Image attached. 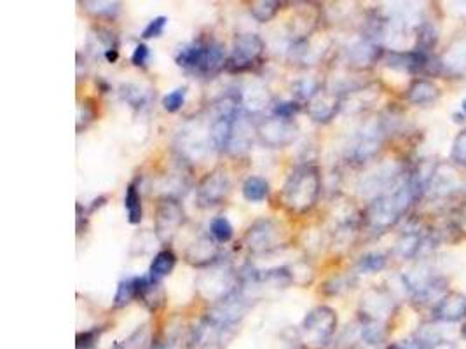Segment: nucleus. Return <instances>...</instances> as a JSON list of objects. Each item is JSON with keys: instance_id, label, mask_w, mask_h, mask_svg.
Listing matches in <instances>:
<instances>
[{"instance_id": "obj_29", "label": "nucleus", "mask_w": 466, "mask_h": 349, "mask_svg": "<svg viewBox=\"0 0 466 349\" xmlns=\"http://www.w3.org/2000/svg\"><path fill=\"white\" fill-rule=\"evenodd\" d=\"M97 341V332H80L77 336V349H91Z\"/></svg>"}, {"instance_id": "obj_24", "label": "nucleus", "mask_w": 466, "mask_h": 349, "mask_svg": "<svg viewBox=\"0 0 466 349\" xmlns=\"http://www.w3.org/2000/svg\"><path fill=\"white\" fill-rule=\"evenodd\" d=\"M168 25V18L166 16H157L154 20L149 21V25L144 28L142 32V37L144 39H156V37H161L164 32V27Z\"/></svg>"}, {"instance_id": "obj_6", "label": "nucleus", "mask_w": 466, "mask_h": 349, "mask_svg": "<svg viewBox=\"0 0 466 349\" xmlns=\"http://www.w3.org/2000/svg\"><path fill=\"white\" fill-rule=\"evenodd\" d=\"M231 190L229 176L226 171H214L203 180L200 185V192H197V200L203 207H214L220 201L226 200L227 194Z\"/></svg>"}, {"instance_id": "obj_12", "label": "nucleus", "mask_w": 466, "mask_h": 349, "mask_svg": "<svg viewBox=\"0 0 466 349\" xmlns=\"http://www.w3.org/2000/svg\"><path fill=\"white\" fill-rule=\"evenodd\" d=\"M381 137L377 131H365L363 135H360L358 142L355 143V147L351 149V156L355 159H367L372 154H376V150L379 149Z\"/></svg>"}, {"instance_id": "obj_2", "label": "nucleus", "mask_w": 466, "mask_h": 349, "mask_svg": "<svg viewBox=\"0 0 466 349\" xmlns=\"http://www.w3.org/2000/svg\"><path fill=\"white\" fill-rule=\"evenodd\" d=\"M320 194V175L313 166L297 168L283 187V203L293 212H306L317 203Z\"/></svg>"}, {"instance_id": "obj_31", "label": "nucleus", "mask_w": 466, "mask_h": 349, "mask_svg": "<svg viewBox=\"0 0 466 349\" xmlns=\"http://www.w3.org/2000/svg\"><path fill=\"white\" fill-rule=\"evenodd\" d=\"M463 112H465V114H466V100H465V102H463Z\"/></svg>"}, {"instance_id": "obj_27", "label": "nucleus", "mask_w": 466, "mask_h": 349, "mask_svg": "<svg viewBox=\"0 0 466 349\" xmlns=\"http://www.w3.org/2000/svg\"><path fill=\"white\" fill-rule=\"evenodd\" d=\"M87 9L94 11L97 14H114L117 11L116 2H86Z\"/></svg>"}, {"instance_id": "obj_1", "label": "nucleus", "mask_w": 466, "mask_h": 349, "mask_svg": "<svg viewBox=\"0 0 466 349\" xmlns=\"http://www.w3.org/2000/svg\"><path fill=\"white\" fill-rule=\"evenodd\" d=\"M178 67L197 72L201 75H214L226 63L223 47L215 40H194L189 46L180 47L177 53Z\"/></svg>"}, {"instance_id": "obj_30", "label": "nucleus", "mask_w": 466, "mask_h": 349, "mask_svg": "<svg viewBox=\"0 0 466 349\" xmlns=\"http://www.w3.org/2000/svg\"><path fill=\"white\" fill-rule=\"evenodd\" d=\"M390 349H424V348L421 346L416 339H414V341H407V343L396 344V346H391Z\"/></svg>"}, {"instance_id": "obj_10", "label": "nucleus", "mask_w": 466, "mask_h": 349, "mask_svg": "<svg viewBox=\"0 0 466 349\" xmlns=\"http://www.w3.org/2000/svg\"><path fill=\"white\" fill-rule=\"evenodd\" d=\"M440 67L446 68L450 73H463L466 72V37L458 39L453 46L443 54Z\"/></svg>"}, {"instance_id": "obj_25", "label": "nucleus", "mask_w": 466, "mask_h": 349, "mask_svg": "<svg viewBox=\"0 0 466 349\" xmlns=\"http://www.w3.org/2000/svg\"><path fill=\"white\" fill-rule=\"evenodd\" d=\"M297 112H299L297 102H280V104L274 105V116H276V119L288 121L292 119Z\"/></svg>"}, {"instance_id": "obj_13", "label": "nucleus", "mask_w": 466, "mask_h": 349, "mask_svg": "<svg viewBox=\"0 0 466 349\" xmlns=\"http://www.w3.org/2000/svg\"><path fill=\"white\" fill-rule=\"evenodd\" d=\"M269 194V183L260 176H250L243 183V196L250 203H260Z\"/></svg>"}, {"instance_id": "obj_21", "label": "nucleus", "mask_w": 466, "mask_h": 349, "mask_svg": "<svg viewBox=\"0 0 466 349\" xmlns=\"http://www.w3.org/2000/svg\"><path fill=\"white\" fill-rule=\"evenodd\" d=\"M421 236L417 233H407L396 245V250L402 257H412L419 250Z\"/></svg>"}, {"instance_id": "obj_18", "label": "nucleus", "mask_w": 466, "mask_h": 349, "mask_svg": "<svg viewBox=\"0 0 466 349\" xmlns=\"http://www.w3.org/2000/svg\"><path fill=\"white\" fill-rule=\"evenodd\" d=\"M210 233L211 236L215 238V241H219V243H227V241L233 240L234 236L233 226H231V222L226 219V216H216V219L211 220Z\"/></svg>"}, {"instance_id": "obj_20", "label": "nucleus", "mask_w": 466, "mask_h": 349, "mask_svg": "<svg viewBox=\"0 0 466 349\" xmlns=\"http://www.w3.org/2000/svg\"><path fill=\"white\" fill-rule=\"evenodd\" d=\"M386 266V257L383 253H369V255L362 257L358 262V269L362 273H377Z\"/></svg>"}, {"instance_id": "obj_17", "label": "nucleus", "mask_w": 466, "mask_h": 349, "mask_svg": "<svg viewBox=\"0 0 466 349\" xmlns=\"http://www.w3.org/2000/svg\"><path fill=\"white\" fill-rule=\"evenodd\" d=\"M339 109V100L336 98H321L320 102H313L311 105V117L314 121H329Z\"/></svg>"}, {"instance_id": "obj_28", "label": "nucleus", "mask_w": 466, "mask_h": 349, "mask_svg": "<svg viewBox=\"0 0 466 349\" xmlns=\"http://www.w3.org/2000/svg\"><path fill=\"white\" fill-rule=\"evenodd\" d=\"M149 47L145 46V44H138L137 47H135V53L133 56H131V61H133V65H137V67H144V65L149 61Z\"/></svg>"}, {"instance_id": "obj_8", "label": "nucleus", "mask_w": 466, "mask_h": 349, "mask_svg": "<svg viewBox=\"0 0 466 349\" xmlns=\"http://www.w3.org/2000/svg\"><path fill=\"white\" fill-rule=\"evenodd\" d=\"M278 236V227H274V224L271 220H260L255 226L250 227L247 234L248 246L255 252H262V250L271 248L274 246L273 243L276 241Z\"/></svg>"}, {"instance_id": "obj_16", "label": "nucleus", "mask_w": 466, "mask_h": 349, "mask_svg": "<svg viewBox=\"0 0 466 349\" xmlns=\"http://www.w3.org/2000/svg\"><path fill=\"white\" fill-rule=\"evenodd\" d=\"M135 297H138V278L123 279V281L117 285L116 297H114V306L116 307L126 306V304H130Z\"/></svg>"}, {"instance_id": "obj_5", "label": "nucleus", "mask_w": 466, "mask_h": 349, "mask_svg": "<svg viewBox=\"0 0 466 349\" xmlns=\"http://www.w3.org/2000/svg\"><path fill=\"white\" fill-rule=\"evenodd\" d=\"M183 220H185V213H183V208L180 207L178 201L168 200V197L161 201L156 216V229L161 240H171L178 227L183 224Z\"/></svg>"}, {"instance_id": "obj_4", "label": "nucleus", "mask_w": 466, "mask_h": 349, "mask_svg": "<svg viewBox=\"0 0 466 349\" xmlns=\"http://www.w3.org/2000/svg\"><path fill=\"white\" fill-rule=\"evenodd\" d=\"M262 51H264V42L257 34H243L236 37L229 65L238 70L250 68L252 65L259 60Z\"/></svg>"}, {"instance_id": "obj_11", "label": "nucleus", "mask_w": 466, "mask_h": 349, "mask_svg": "<svg viewBox=\"0 0 466 349\" xmlns=\"http://www.w3.org/2000/svg\"><path fill=\"white\" fill-rule=\"evenodd\" d=\"M175 264H177V257L171 250H163V252L157 253L154 257L152 264H150V279L154 281H161L163 278H166L168 274H171V271L175 269Z\"/></svg>"}, {"instance_id": "obj_7", "label": "nucleus", "mask_w": 466, "mask_h": 349, "mask_svg": "<svg viewBox=\"0 0 466 349\" xmlns=\"http://www.w3.org/2000/svg\"><path fill=\"white\" fill-rule=\"evenodd\" d=\"M435 319L446 323H456L466 318V295L460 292H449L436 302L433 310Z\"/></svg>"}, {"instance_id": "obj_22", "label": "nucleus", "mask_w": 466, "mask_h": 349, "mask_svg": "<svg viewBox=\"0 0 466 349\" xmlns=\"http://www.w3.org/2000/svg\"><path fill=\"white\" fill-rule=\"evenodd\" d=\"M185 97H187V87H177L171 93H168L166 97L163 98V106L166 112H177L185 104Z\"/></svg>"}, {"instance_id": "obj_15", "label": "nucleus", "mask_w": 466, "mask_h": 349, "mask_svg": "<svg viewBox=\"0 0 466 349\" xmlns=\"http://www.w3.org/2000/svg\"><path fill=\"white\" fill-rule=\"evenodd\" d=\"M124 207H126L130 224L137 226V224L142 222V200L140 192H138V189L135 187V183L128 185L126 197H124Z\"/></svg>"}, {"instance_id": "obj_23", "label": "nucleus", "mask_w": 466, "mask_h": 349, "mask_svg": "<svg viewBox=\"0 0 466 349\" xmlns=\"http://www.w3.org/2000/svg\"><path fill=\"white\" fill-rule=\"evenodd\" d=\"M450 159L460 166L466 168V130L460 131L458 137L454 138L453 150H450Z\"/></svg>"}, {"instance_id": "obj_9", "label": "nucleus", "mask_w": 466, "mask_h": 349, "mask_svg": "<svg viewBox=\"0 0 466 349\" xmlns=\"http://www.w3.org/2000/svg\"><path fill=\"white\" fill-rule=\"evenodd\" d=\"M440 98V90L436 84L428 79H416L407 91V100L414 105L430 106Z\"/></svg>"}, {"instance_id": "obj_26", "label": "nucleus", "mask_w": 466, "mask_h": 349, "mask_svg": "<svg viewBox=\"0 0 466 349\" xmlns=\"http://www.w3.org/2000/svg\"><path fill=\"white\" fill-rule=\"evenodd\" d=\"M450 224H453L458 233L466 236V203H461L460 207L453 209V213H450Z\"/></svg>"}, {"instance_id": "obj_19", "label": "nucleus", "mask_w": 466, "mask_h": 349, "mask_svg": "<svg viewBox=\"0 0 466 349\" xmlns=\"http://www.w3.org/2000/svg\"><path fill=\"white\" fill-rule=\"evenodd\" d=\"M280 9V4L271 2V0H262V2H253L252 4V14L257 21L260 23H267L269 20H273L274 14Z\"/></svg>"}, {"instance_id": "obj_3", "label": "nucleus", "mask_w": 466, "mask_h": 349, "mask_svg": "<svg viewBox=\"0 0 466 349\" xmlns=\"http://www.w3.org/2000/svg\"><path fill=\"white\" fill-rule=\"evenodd\" d=\"M337 329V313L329 306L314 307L304 318L299 341L304 349H325Z\"/></svg>"}, {"instance_id": "obj_14", "label": "nucleus", "mask_w": 466, "mask_h": 349, "mask_svg": "<svg viewBox=\"0 0 466 349\" xmlns=\"http://www.w3.org/2000/svg\"><path fill=\"white\" fill-rule=\"evenodd\" d=\"M215 255H216V248H215L214 241L201 240L200 243H196L192 248L189 250V253H187V259H189L190 262L197 264V266H203V264L211 262V260L215 259Z\"/></svg>"}]
</instances>
